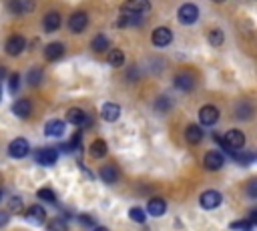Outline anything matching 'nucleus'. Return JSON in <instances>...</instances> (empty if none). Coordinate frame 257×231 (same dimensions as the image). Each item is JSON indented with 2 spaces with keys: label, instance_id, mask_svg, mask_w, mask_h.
Returning a JSON list of instances; mask_svg holds the SVG:
<instances>
[{
  "label": "nucleus",
  "instance_id": "obj_1",
  "mask_svg": "<svg viewBox=\"0 0 257 231\" xmlns=\"http://www.w3.org/2000/svg\"><path fill=\"white\" fill-rule=\"evenodd\" d=\"M149 10H151V2L149 0H126L120 6V16L116 20V26H120V28L135 26L145 18V14Z\"/></svg>",
  "mask_w": 257,
  "mask_h": 231
},
{
  "label": "nucleus",
  "instance_id": "obj_2",
  "mask_svg": "<svg viewBox=\"0 0 257 231\" xmlns=\"http://www.w3.org/2000/svg\"><path fill=\"white\" fill-rule=\"evenodd\" d=\"M221 145L225 147V151H239L245 145V135L241 131H237V129H231V131H227L223 135Z\"/></svg>",
  "mask_w": 257,
  "mask_h": 231
},
{
  "label": "nucleus",
  "instance_id": "obj_3",
  "mask_svg": "<svg viewBox=\"0 0 257 231\" xmlns=\"http://www.w3.org/2000/svg\"><path fill=\"white\" fill-rule=\"evenodd\" d=\"M151 40H153V44H155L157 48H165V46H169V44H171L173 34H171V30H169L167 26H159V28H155V30H153Z\"/></svg>",
  "mask_w": 257,
  "mask_h": 231
},
{
  "label": "nucleus",
  "instance_id": "obj_4",
  "mask_svg": "<svg viewBox=\"0 0 257 231\" xmlns=\"http://www.w3.org/2000/svg\"><path fill=\"white\" fill-rule=\"evenodd\" d=\"M28 151H30V145H28V141L22 139V137L14 139V141L8 145V155H10L12 159H22V157L28 155Z\"/></svg>",
  "mask_w": 257,
  "mask_h": 231
},
{
  "label": "nucleus",
  "instance_id": "obj_5",
  "mask_svg": "<svg viewBox=\"0 0 257 231\" xmlns=\"http://www.w3.org/2000/svg\"><path fill=\"white\" fill-rule=\"evenodd\" d=\"M56 159H58V153H56V149H52V147H44V149L34 151V161H36L38 165L48 167V165H54Z\"/></svg>",
  "mask_w": 257,
  "mask_h": 231
},
{
  "label": "nucleus",
  "instance_id": "obj_6",
  "mask_svg": "<svg viewBox=\"0 0 257 231\" xmlns=\"http://www.w3.org/2000/svg\"><path fill=\"white\" fill-rule=\"evenodd\" d=\"M86 24H88V16H86V12H84V10L72 12V14H70V18H68V28H70V32H74V34L82 32V30L86 28Z\"/></svg>",
  "mask_w": 257,
  "mask_h": 231
},
{
  "label": "nucleus",
  "instance_id": "obj_7",
  "mask_svg": "<svg viewBox=\"0 0 257 231\" xmlns=\"http://www.w3.org/2000/svg\"><path fill=\"white\" fill-rule=\"evenodd\" d=\"M217 119H219V108H217L215 104H205V106H201V110H199V121H201V125L213 127V125L217 123Z\"/></svg>",
  "mask_w": 257,
  "mask_h": 231
},
{
  "label": "nucleus",
  "instance_id": "obj_8",
  "mask_svg": "<svg viewBox=\"0 0 257 231\" xmlns=\"http://www.w3.org/2000/svg\"><path fill=\"white\" fill-rule=\"evenodd\" d=\"M197 18H199V8L195 4L189 2V4H183L179 8V20L183 24H193V22H197Z\"/></svg>",
  "mask_w": 257,
  "mask_h": 231
},
{
  "label": "nucleus",
  "instance_id": "obj_9",
  "mask_svg": "<svg viewBox=\"0 0 257 231\" xmlns=\"http://www.w3.org/2000/svg\"><path fill=\"white\" fill-rule=\"evenodd\" d=\"M6 52L10 54V56H18L24 48H26V40H24V36H20V34H12L8 40H6Z\"/></svg>",
  "mask_w": 257,
  "mask_h": 231
},
{
  "label": "nucleus",
  "instance_id": "obj_10",
  "mask_svg": "<svg viewBox=\"0 0 257 231\" xmlns=\"http://www.w3.org/2000/svg\"><path fill=\"white\" fill-rule=\"evenodd\" d=\"M223 161H225V157L219 151H207L205 153V159H203V165L209 171H217V169L223 167Z\"/></svg>",
  "mask_w": 257,
  "mask_h": 231
},
{
  "label": "nucleus",
  "instance_id": "obj_11",
  "mask_svg": "<svg viewBox=\"0 0 257 231\" xmlns=\"http://www.w3.org/2000/svg\"><path fill=\"white\" fill-rule=\"evenodd\" d=\"M199 203H201L203 209H217V207L221 205V193L209 189V191H205V193L199 197Z\"/></svg>",
  "mask_w": 257,
  "mask_h": 231
},
{
  "label": "nucleus",
  "instance_id": "obj_12",
  "mask_svg": "<svg viewBox=\"0 0 257 231\" xmlns=\"http://www.w3.org/2000/svg\"><path fill=\"white\" fill-rule=\"evenodd\" d=\"M173 84H175L179 90L189 92V90H193V86H195V76L189 74V72H179V74L173 78Z\"/></svg>",
  "mask_w": 257,
  "mask_h": 231
},
{
  "label": "nucleus",
  "instance_id": "obj_13",
  "mask_svg": "<svg viewBox=\"0 0 257 231\" xmlns=\"http://www.w3.org/2000/svg\"><path fill=\"white\" fill-rule=\"evenodd\" d=\"M24 219L32 225H42L46 221V211L40 207V205H32L26 213H24Z\"/></svg>",
  "mask_w": 257,
  "mask_h": 231
},
{
  "label": "nucleus",
  "instance_id": "obj_14",
  "mask_svg": "<svg viewBox=\"0 0 257 231\" xmlns=\"http://www.w3.org/2000/svg\"><path fill=\"white\" fill-rule=\"evenodd\" d=\"M12 112L18 117V119H28L30 112H32V102L28 98H20L12 104Z\"/></svg>",
  "mask_w": 257,
  "mask_h": 231
},
{
  "label": "nucleus",
  "instance_id": "obj_15",
  "mask_svg": "<svg viewBox=\"0 0 257 231\" xmlns=\"http://www.w3.org/2000/svg\"><path fill=\"white\" fill-rule=\"evenodd\" d=\"M32 8H34L32 0H10L8 2V10L12 14H28Z\"/></svg>",
  "mask_w": 257,
  "mask_h": 231
},
{
  "label": "nucleus",
  "instance_id": "obj_16",
  "mask_svg": "<svg viewBox=\"0 0 257 231\" xmlns=\"http://www.w3.org/2000/svg\"><path fill=\"white\" fill-rule=\"evenodd\" d=\"M66 121H68L70 125H76V127H84V125H88V117L84 114L82 108H70V110L66 112Z\"/></svg>",
  "mask_w": 257,
  "mask_h": 231
},
{
  "label": "nucleus",
  "instance_id": "obj_17",
  "mask_svg": "<svg viewBox=\"0 0 257 231\" xmlns=\"http://www.w3.org/2000/svg\"><path fill=\"white\" fill-rule=\"evenodd\" d=\"M147 211H149L153 217H161V215H165V211H167V203H165V199H161V197H153V199L147 203Z\"/></svg>",
  "mask_w": 257,
  "mask_h": 231
},
{
  "label": "nucleus",
  "instance_id": "obj_18",
  "mask_svg": "<svg viewBox=\"0 0 257 231\" xmlns=\"http://www.w3.org/2000/svg\"><path fill=\"white\" fill-rule=\"evenodd\" d=\"M42 26L46 32H54L60 28V14L58 12H46L42 18Z\"/></svg>",
  "mask_w": 257,
  "mask_h": 231
},
{
  "label": "nucleus",
  "instance_id": "obj_19",
  "mask_svg": "<svg viewBox=\"0 0 257 231\" xmlns=\"http://www.w3.org/2000/svg\"><path fill=\"white\" fill-rule=\"evenodd\" d=\"M100 114H102L104 121L112 123V121L118 119V114H120V106H118L116 102H104L102 108H100Z\"/></svg>",
  "mask_w": 257,
  "mask_h": 231
},
{
  "label": "nucleus",
  "instance_id": "obj_20",
  "mask_svg": "<svg viewBox=\"0 0 257 231\" xmlns=\"http://www.w3.org/2000/svg\"><path fill=\"white\" fill-rule=\"evenodd\" d=\"M64 121H60V119H52V121H48L46 123V127H44V135L46 137H60L62 133H64Z\"/></svg>",
  "mask_w": 257,
  "mask_h": 231
},
{
  "label": "nucleus",
  "instance_id": "obj_21",
  "mask_svg": "<svg viewBox=\"0 0 257 231\" xmlns=\"http://www.w3.org/2000/svg\"><path fill=\"white\" fill-rule=\"evenodd\" d=\"M62 54H64V46H62L60 42H50V44H46V48H44V56H46V60H50V62L58 60Z\"/></svg>",
  "mask_w": 257,
  "mask_h": 231
},
{
  "label": "nucleus",
  "instance_id": "obj_22",
  "mask_svg": "<svg viewBox=\"0 0 257 231\" xmlns=\"http://www.w3.org/2000/svg\"><path fill=\"white\" fill-rule=\"evenodd\" d=\"M185 139H187V143H191V145L201 143V141H203V131H201V127H199V125H189V127L185 129Z\"/></svg>",
  "mask_w": 257,
  "mask_h": 231
},
{
  "label": "nucleus",
  "instance_id": "obj_23",
  "mask_svg": "<svg viewBox=\"0 0 257 231\" xmlns=\"http://www.w3.org/2000/svg\"><path fill=\"white\" fill-rule=\"evenodd\" d=\"M98 175H100V179H102L104 183H114V181L118 179V169L112 167V165H104V167H100Z\"/></svg>",
  "mask_w": 257,
  "mask_h": 231
},
{
  "label": "nucleus",
  "instance_id": "obj_24",
  "mask_svg": "<svg viewBox=\"0 0 257 231\" xmlns=\"http://www.w3.org/2000/svg\"><path fill=\"white\" fill-rule=\"evenodd\" d=\"M60 149H62V151H66V153H72V151H82V143H80V133H74V135L70 137V141H68V143L60 145Z\"/></svg>",
  "mask_w": 257,
  "mask_h": 231
},
{
  "label": "nucleus",
  "instance_id": "obj_25",
  "mask_svg": "<svg viewBox=\"0 0 257 231\" xmlns=\"http://www.w3.org/2000/svg\"><path fill=\"white\" fill-rule=\"evenodd\" d=\"M90 157H94V159L106 157V143H104L102 139H96V141L90 145Z\"/></svg>",
  "mask_w": 257,
  "mask_h": 231
},
{
  "label": "nucleus",
  "instance_id": "obj_26",
  "mask_svg": "<svg viewBox=\"0 0 257 231\" xmlns=\"http://www.w3.org/2000/svg\"><path fill=\"white\" fill-rule=\"evenodd\" d=\"M108 38L104 36V34H96L94 38H92V42H90V46H92V50L94 52H104L106 48H108Z\"/></svg>",
  "mask_w": 257,
  "mask_h": 231
},
{
  "label": "nucleus",
  "instance_id": "obj_27",
  "mask_svg": "<svg viewBox=\"0 0 257 231\" xmlns=\"http://www.w3.org/2000/svg\"><path fill=\"white\" fill-rule=\"evenodd\" d=\"M207 40H209V44L211 46H221L223 44V40H225V34H223V30L221 28H213L209 34H207Z\"/></svg>",
  "mask_w": 257,
  "mask_h": 231
},
{
  "label": "nucleus",
  "instance_id": "obj_28",
  "mask_svg": "<svg viewBox=\"0 0 257 231\" xmlns=\"http://www.w3.org/2000/svg\"><path fill=\"white\" fill-rule=\"evenodd\" d=\"M106 60H108V64H110V66H114V68H116V66H120V64L124 62V52H122V50H118V48H112V50L108 52V58H106Z\"/></svg>",
  "mask_w": 257,
  "mask_h": 231
},
{
  "label": "nucleus",
  "instance_id": "obj_29",
  "mask_svg": "<svg viewBox=\"0 0 257 231\" xmlns=\"http://www.w3.org/2000/svg\"><path fill=\"white\" fill-rule=\"evenodd\" d=\"M38 199L48 201V203H56V195H54V191H52L50 187H42V189H38Z\"/></svg>",
  "mask_w": 257,
  "mask_h": 231
},
{
  "label": "nucleus",
  "instance_id": "obj_30",
  "mask_svg": "<svg viewBox=\"0 0 257 231\" xmlns=\"http://www.w3.org/2000/svg\"><path fill=\"white\" fill-rule=\"evenodd\" d=\"M46 231H68V227H66L64 221H60V219H52V221H48Z\"/></svg>",
  "mask_w": 257,
  "mask_h": 231
},
{
  "label": "nucleus",
  "instance_id": "obj_31",
  "mask_svg": "<svg viewBox=\"0 0 257 231\" xmlns=\"http://www.w3.org/2000/svg\"><path fill=\"white\" fill-rule=\"evenodd\" d=\"M40 80H42V70H40V68H30V72H28V82H30L32 86H36V84H40Z\"/></svg>",
  "mask_w": 257,
  "mask_h": 231
},
{
  "label": "nucleus",
  "instance_id": "obj_32",
  "mask_svg": "<svg viewBox=\"0 0 257 231\" xmlns=\"http://www.w3.org/2000/svg\"><path fill=\"white\" fill-rule=\"evenodd\" d=\"M8 209H10V213H22V199L20 197H12L10 201H8Z\"/></svg>",
  "mask_w": 257,
  "mask_h": 231
},
{
  "label": "nucleus",
  "instance_id": "obj_33",
  "mask_svg": "<svg viewBox=\"0 0 257 231\" xmlns=\"http://www.w3.org/2000/svg\"><path fill=\"white\" fill-rule=\"evenodd\" d=\"M128 217H131L133 221H137V223H145V211H143L141 207H133V209L128 211Z\"/></svg>",
  "mask_w": 257,
  "mask_h": 231
},
{
  "label": "nucleus",
  "instance_id": "obj_34",
  "mask_svg": "<svg viewBox=\"0 0 257 231\" xmlns=\"http://www.w3.org/2000/svg\"><path fill=\"white\" fill-rule=\"evenodd\" d=\"M251 227H253V223H251L249 219H247V221L243 219V221H233V223H231V229H235V231H249Z\"/></svg>",
  "mask_w": 257,
  "mask_h": 231
},
{
  "label": "nucleus",
  "instance_id": "obj_35",
  "mask_svg": "<svg viewBox=\"0 0 257 231\" xmlns=\"http://www.w3.org/2000/svg\"><path fill=\"white\" fill-rule=\"evenodd\" d=\"M10 92H16L18 90V86H20V74L18 72H14V74H10Z\"/></svg>",
  "mask_w": 257,
  "mask_h": 231
},
{
  "label": "nucleus",
  "instance_id": "obj_36",
  "mask_svg": "<svg viewBox=\"0 0 257 231\" xmlns=\"http://www.w3.org/2000/svg\"><path fill=\"white\" fill-rule=\"evenodd\" d=\"M157 108H159V110H169V108H171V100H169L167 96L157 98Z\"/></svg>",
  "mask_w": 257,
  "mask_h": 231
},
{
  "label": "nucleus",
  "instance_id": "obj_37",
  "mask_svg": "<svg viewBox=\"0 0 257 231\" xmlns=\"http://www.w3.org/2000/svg\"><path fill=\"white\" fill-rule=\"evenodd\" d=\"M78 221H80L82 225H92V217H88V215H80Z\"/></svg>",
  "mask_w": 257,
  "mask_h": 231
},
{
  "label": "nucleus",
  "instance_id": "obj_38",
  "mask_svg": "<svg viewBox=\"0 0 257 231\" xmlns=\"http://www.w3.org/2000/svg\"><path fill=\"white\" fill-rule=\"evenodd\" d=\"M255 187H257V181L253 179V181L249 183V195H251V197H255V195H257V191H255Z\"/></svg>",
  "mask_w": 257,
  "mask_h": 231
},
{
  "label": "nucleus",
  "instance_id": "obj_39",
  "mask_svg": "<svg viewBox=\"0 0 257 231\" xmlns=\"http://www.w3.org/2000/svg\"><path fill=\"white\" fill-rule=\"evenodd\" d=\"M8 223V213L6 211H0V227H4Z\"/></svg>",
  "mask_w": 257,
  "mask_h": 231
},
{
  "label": "nucleus",
  "instance_id": "obj_40",
  "mask_svg": "<svg viewBox=\"0 0 257 231\" xmlns=\"http://www.w3.org/2000/svg\"><path fill=\"white\" fill-rule=\"evenodd\" d=\"M4 76H6V68H4V66H0V80H2Z\"/></svg>",
  "mask_w": 257,
  "mask_h": 231
},
{
  "label": "nucleus",
  "instance_id": "obj_41",
  "mask_svg": "<svg viewBox=\"0 0 257 231\" xmlns=\"http://www.w3.org/2000/svg\"><path fill=\"white\" fill-rule=\"evenodd\" d=\"M92 231H108V229H106V227H94Z\"/></svg>",
  "mask_w": 257,
  "mask_h": 231
},
{
  "label": "nucleus",
  "instance_id": "obj_42",
  "mask_svg": "<svg viewBox=\"0 0 257 231\" xmlns=\"http://www.w3.org/2000/svg\"><path fill=\"white\" fill-rule=\"evenodd\" d=\"M0 100H2V86H0Z\"/></svg>",
  "mask_w": 257,
  "mask_h": 231
},
{
  "label": "nucleus",
  "instance_id": "obj_43",
  "mask_svg": "<svg viewBox=\"0 0 257 231\" xmlns=\"http://www.w3.org/2000/svg\"><path fill=\"white\" fill-rule=\"evenodd\" d=\"M213 2H225V0H213Z\"/></svg>",
  "mask_w": 257,
  "mask_h": 231
},
{
  "label": "nucleus",
  "instance_id": "obj_44",
  "mask_svg": "<svg viewBox=\"0 0 257 231\" xmlns=\"http://www.w3.org/2000/svg\"><path fill=\"white\" fill-rule=\"evenodd\" d=\"M0 199H2V191H0Z\"/></svg>",
  "mask_w": 257,
  "mask_h": 231
}]
</instances>
